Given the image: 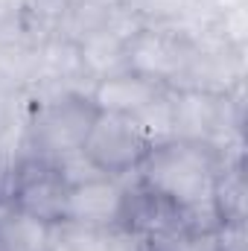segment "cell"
Returning a JSON list of instances; mask_svg holds the SVG:
<instances>
[{"label": "cell", "mask_w": 248, "mask_h": 251, "mask_svg": "<svg viewBox=\"0 0 248 251\" xmlns=\"http://www.w3.org/2000/svg\"><path fill=\"white\" fill-rule=\"evenodd\" d=\"M149 149H152V143L134 126V120L125 117V114H111V111L97 114V120H94L88 137H85V146H82V152L108 178L131 176L140 167V161L146 158Z\"/></svg>", "instance_id": "4"}, {"label": "cell", "mask_w": 248, "mask_h": 251, "mask_svg": "<svg viewBox=\"0 0 248 251\" xmlns=\"http://www.w3.org/2000/svg\"><path fill=\"white\" fill-rule=\"evenodd\" d=\"M53 167L59 170L62 181L67 187H79V184H88V181H97V178H105V173L79 149V152H70L59 161H53Z\"/></svg>", "instance_id": "14"}, {"label": "cell", "mask_w": 248, "mask_h": 251, "mask_svg": "<svg viewBox=\"0 0 248 251\" xmlns=\"http://www.w3.org/2000/svg\"><path fill=\"white\" fill-rule=\"evenodd\" d=\"M170 97H173V137L175 140L213 146V140L225 134L228 108H231L225 94L190 85L181 91H170Z\"/></svg>", "instance_id": "6"}, {"label": "cell", "mask_w": 248, "mask_h": 251, "mask_svg": "<svg viewBox=\"0 0 248 251\" xmlns=\"http://www.w3.org/2000/svg\"><path fill=\"white\" fill-rule=\"evenodd\" d=\"M149 251H222L219 237L213 234H193V231H164L149 237Z\"/></svg>", "instance_id": "13"}, {"label": "cell", "mask_w": 248, "mask_h": 251, "mask_svg": "<svg viewBox=\"0 0 248 251\" xmlns=\"http://www.w3.org/2000/svg\"><path fill=\"white\" fill-rule=\"evenodd\" d=\"M213 204L219 210L222 225L225 222H243L246 219V181H243L240 164L219 170L216 187H213Z\"/></svg>", "instance_id": "11"}, {"label": "cell", "mask_w": 248, "mask_h": 251, "mask_svg": "<svg viewBox=\"0 0 248 251\" xmlns=\"http://www.w3.org/2000/svg\"><path fill=\"white\" fill-rule=\"evenodd\" d=\"M219 170L222 164L213 146L173 137V140L155 143L134 173L149 190L164 196L178 210H187V207L213 201Z\"/></svg>", "instance_id": "1"}, {"label": "cell", "mask_w": 248, "mask_h": 251, "mask_svg": "<svg viewBox=\"0 0 248 251\" xmlns=\"http://www.w3.org/2000/svg\"><path fill=\"white\" fill-rule=\"evenodd\" d=\"M125 201L123 178H97L79 187H70L67 196V225L79 228H114L120 225Z\"/></svg>", "instance_id": "7"}, {"label": "cell", "mask_w": 248, "mask_h": 251, "mask_svg": "<svg viewBox=\"0 0 248 251\" xmlns=\"http://www.w3.org/2000/svg\"><path fill=\"white\" fill-rule=\"evenodd\" d=\"M56 228L12 207L0 216V251H50Z\"/></svg>", "instance_id": "9"}, {"label": "cell", "mask_w": 248, "mask_h": 251, "mask_svg": "<svg viewBox=\"0 0 248 251\" xmlns=\"http://www.w3.org/2000/svg\"><path fill=\"white\" fill-rule=\"evenodd\" d=\"M125 64L131 73L152 79L161 88H173L198 64L196 44L164 24H143L125 44Z\"/></svg>", "instance_id": "3"}, {"label": "cell", "mask_w": 248, "mask_h": 251, "mask_svg": "<svg viewBox=\"0 0 248 251\" xmlns=\"http://www.w3.org/2000/svg\"><path fill=\"white\" fill-rule=\"evenodd\" d=\"M184 6V0H128L125 9H131L143 24H158L167 21L173 15H178Z\"/></svg>", "instance_id": "15"}, {"label": "cell", "mask_w": 248, "mask_h": 251, "mask_svg": "<svg viewBox=\"0 0 248 251\" xmlns=\"http://www.w3.org/2000/svg\"><path fill=\"white\" fill-rule=\"evenodd\" d=\"M164 88L155 85L152 79H143L131 70L117 73V76H108V79H99L94 82V91L88 94L91 102L97 105V111H111V114H137L149 100H155Z\"/></svg>", "instance_id": "8"}, {"label": "cell", "mask_w": 248, "mask_h": 251, "mask_svg": "<svg viewBox=\"0 0 248 251\" xmlns=\"http://www.w3.org/2000/svg\"><path fill=\"white\" fill-rule=\"evenodd\" d=\"M131 120L146 134V140L152 146L164 143V140H173V97H170V88H164L155 100H149L137 114H131Z\"/></svg>", "instance_id": "12"}, {"label": "cell", "mask_w": 248, "mask_h": 251, "mask_svg": "<svg viewBox=\"0 0 248 251\" xmlns=\"http://www.w3.org/2000/svg\"><path fill=\"white\" fill-rule=\"evenodd\" d=\"M70 6H85V9H99V12H114L123 9L128 0H67Z\"/></svg>", "instance_id": "16"}, {"label": "cell", "mask_w": 248, "mask_h": 251, "mask_svg": "<svg viewBox=\"0 0 248 251\" xmlns=\"http://www.w3.org/2000/svg\"><path fill=\"white\" fill-rule=\"evenodd\" d=\"M67 196H70V187L62 181L59 170L41 158H26L18 167L9 190L15 210L47 225H64Z\"/></svg>", "instance_id": "5"}, {"label": "cell", "mask_w": 248, "mask_h": 251, "mask_svg": "<svg viewBox=\"0 0 248 251\" xmlns=\"http://www.w3.org/2000/svg\"><path fill=\"white\" fill-rule=\"evenodd\" d=\"M97 105L85 94H62L44 105L29 120V149L32 158L59 161L85 146V137L97 120Z\"/></svg>", "instance_id": "2"}, {"label": "cell", "mask_w": 248, "mask_h": 251, "mask_svg": "<svg viewBox=\"0 0 248 251\" xmlns=\"http://www.w3.org/2000/svg\"><path fill=\"white\" fill-rule=\"evenodd\" d=\"M70 15L67 0H24L21 6V29L35 44H50L62 38Z\"/></svg>", "instance_id": "10"}]
</instances>
